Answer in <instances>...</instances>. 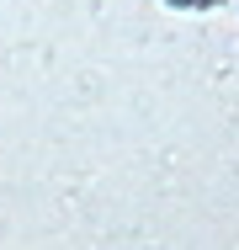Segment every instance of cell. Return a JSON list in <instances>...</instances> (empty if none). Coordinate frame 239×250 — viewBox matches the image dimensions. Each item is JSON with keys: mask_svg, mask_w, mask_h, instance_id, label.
<instances>
[{"mask_svg": "<svg viewBox=\"0 0 239 250\" xmlns=\"http://www.w3.org/2000/svg\"><path fill=\"white\" fill-rule=\"evenodd\" d=\"M165 5H176V11H213V5H223V0H165Z\"/></svg>", "mask_w": 239, "mask_h": 250, "instance_id": "1", "label": "cell"}]
</instances>
